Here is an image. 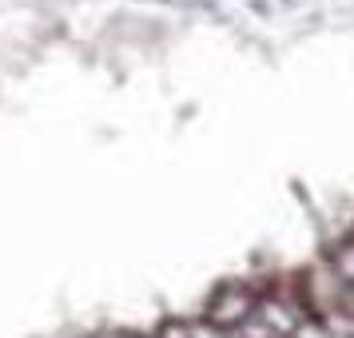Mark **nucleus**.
I'll return each mask as SVG.
<instances>
[]
</instances>
